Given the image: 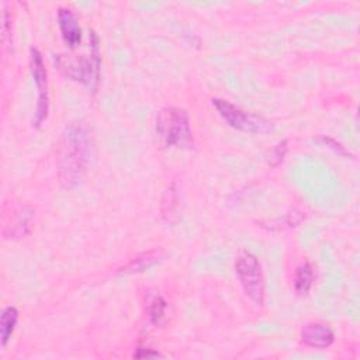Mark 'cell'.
I'll use <instances>...</instances> for the list:
<instances>
[{
	"label": "cell",
	"mask_w": 360,
	"mask_h": 360,
	"mask_svg": "<svg viewBox=\"0 0 360 360\" xmlns=\"http://www.w3.org/2000/svg\"><path fill=\"white\" fill-rule=\"evenodd\" d=\"M319 141L321 142H323L326 146H329V148H332L338 155H340V156H349V158H352V153L342 145V143H339V142H336L333 138H329V136H321L319 138Z\"/></svg>",
	"instance_id": "obj_15"
},
{
	"label": "cell",
	"mask_w": 360,
	"mask_h": 360,
	"mask_svg": "<svg viewBox=\"0 0 360 360\" xmlns=\"http://www.w3.org/2000/svg\"><path fill=\"white\" fill-rule=\"evenodd\" d=\"M287 153V139L280 141L270 152L269 155V165L270 166H277L278 163H281V160L284 159Z\"/></svg>",
	"instance_id": "obj_14"
},
{
	"label": "cell",
	"mask_w": 360,
	"mask_h": 360,
	"mask_svg": "<svg viewBox=\"0 0 360 360\" xmlns=\"http://www.w3.org/2000/svg\"><path fill=\"white\" fill-rule=\"evenodd\" d=\"M58 24L65 44L69 48H76L82 41V30L75 14L69 8L60 7L58 10Z\"/></svg>",
	"instance_id": "obj_8"
},
{
	"label": "cell",
	"mask_w": 360,
	"mask_h": 360,
	"mask_svg": "<svg viewBox=\"0 0 360 360\" xmlns=\"http://www.w3.org/2000/svg\"><path fill=\"white\" fill-rule=\"evenodd\" d=\"M212 105L229 127L246 134H267L273 129V122L267 118L248 112L224 98H212Z\"/></svg>",
	"instance_id": "obj_5"
},
{
	"label": "cell",
	"mask_w": 360,
	"mask_h": 360,
	"mask_svg": "<svg viewBox=\"0 0 360 360\" xmlns=\"http://www.w3.org/2000/svg\"><path fill=\"white\" fill-rule=\"evenodd\" d=\"M8 25H10V15H8V11L4 10V14H3V41H6V37L10 35Z\"/></svg>",
	"instance_id": "obj_17"
},
{
	"label": "cell",
	"mask_w": 360,
	"mask_h": 360,
	"mask_svg": "<svg viewBox=\"0 0 360 360\" xmlns=\"http://www.w3.org/2000/svg\"><path fill=\"white\" fill-rule=\"evenodd\" d=\"M235 273L245 294L256 305H262L264 302V278L257 257L248 250L239 252L235 259Z\"/></svg>",
	"instance_id": "obj_4"
},
{
	"label": "cell",
	"mask_w": 360,
	"mask_h": 360,
	"mask_svg": "<svg viewBox=\"0 0 360 360\" xmlns=\"http://www.w3.org/2000/svg\"><path fill=\"white\" fill-rule=\"evenodd\" d=\"M91 150V136L86 125L69 124L60 138L58 153V174L65 188L76 187L89 163Z\"/></svg>",
	"instance_id": "obj_1"
},
{
	"label": "cell",
	"mask_w": 360,
	"mask_h": 360,
	"mask_svg": "<svg viewBox=\"0 0 360 360\" xmlns=\"http://www.w3.org/2000/svg\"><path fill=\"white\" fill-rule=\"evenodd\" d=\"M156 135L163 146H188L191 127L187 111L177 107L162 108L156 117Z\"/></svg>",
	"instance_id": "obj_3"
},
{
	"label": "cell",
	"mask_w": 360,
	"mask_h": 360,
	"mask_svg": "<svg viewBox=\"0 0 360 360\" xmlns=\"http://www.w3.org/2000/svg\"><path fill=\"white\" fill-rule=\"evenodd\" d=\"M8 215L13 217V222L3 224V229H1L3 236L4 238L25 236L30 232V219H31L30 208H27L25 205H18L13 210V214H11V210H10Z\"/></svg>",
	"instance_id": "obj_9"
},
{
	"label": "cell",
	"mask_w": 360,
	"mask_h": 360,
	"mask_svg": "<svg viewBox=\"0 0 360 360\" xmlns=\"http://www.w3.org/2000/svg\"><path fill=\"white\" fill-rule=\"evenodd\" d=\"M167 308L166 300L160 294H153L148 298V314L155 325H160Z\"/></svg>",
	"instance_id": "obj_13"
},
{
	"label": "cell",
	"mask_w": 360,
	"mask_h": 360,
	"mask_svg": "<svg viewBox=\"0 0 360 360\" xmlns=\"http://www.w3.org/2000/svg\"><path fill=\"white\" fill-rule=\"evenodd\" d=\"M301 340L309 347L326 349L333 343L335 333L325 323L309 322L301 329Z\"/></svg>",
	"instance_id": "obj_7"
},
{
	"label": "cell",
	"mask_w": 360,
	"mask_h": 360,
	"mask_svg": "<svg viewBox=\"0 0 360 360\" xmlns=\"http://www.w3.org/2000/svg\"><path fill=\"white\" fill-rule=\"evenodd\" d=\"M90 52L89 55L70 56V55H56L55 63L56 66L70 77L72 80L80 82L91 90L97 89L100 79V52H98V38L90 31Z\"/></svg>",
	"instance_id": "obj_2"
},
{
	"label": "cell",
	"mask_w": 360,
	"mask_h": 360,
	"mask_svg": "<svg viewBox=\"0 0 360 360\" xmlns=\"http://www.w3.org/2000/svg\"><path fill=\"white\" fill-rule=\"evenodd\" d=\"M30 69L38 89V103L34 115V125L38 128L46 120L49 111V98L46 87V69L41 52L37 48L30 49Z\"/></svg>",
	"instance_id": "obj_6"
},
{
	"label": "cell",
	"mask_w": 360,
	"mask_h": 360,
	"mask_svg": "<svg viewBox=\"0 0 360 360\" xmlns=\"http://www.w3.org/2000/svg\"><path fill=\"white\" fill-rule=\"evenodd\" d=\"M314 283V270L309 263H304L297 267L295 277H294V288L295 292L300 295L307 294Z\"/></svg>",
	"instance_id": "obj_11"
},
{
	"label": "cell",
	"mask_w": 360,
	"mask_h": 360,
	"mask_svg": "<svg viewBox=\"0 0 360 360\" xmlns=\"http://www.w3.org/2000/svg\"><path fill=\"white\" fill-rule=\"evenodd\" d=\"M18 321V311L14 307H7L1 312L0 318V332H1V346L4 347L11 338L14 328Z\"/></svg>",
	"instance_id": "obj_12"
},
{
	"label": "cell",
	"mask_w": 360,
	"mask_h": 360,
	"mask_svg": "<svg viewBox=\"0 0 360 360\" xmlns=\"http://www.w3.org/2000/svg\"><path fill=\"white\" fill-rule=\"evenodd\" d=\"M160 259V253L158 250H149L145 252L136 257H134L132 260H129L124 267L120 269V273L124 274H129V273H139L143 271L145 269L150 267L152 264H155L158 260Z\"/></svg>",
	"instance_id": "obj_10"
},
{
	"label": "cell",
	"mask_w": 360,
	"mask_h": 360,
	"mask_svg": "<svg viewBox=\"0 0 360 360\" xmlns=\"http://www.w3.org/2000/svg\"><path fill=\"white\" fill-rule=\"evenodd\" d=\"M162 354L159 352H155L149 347H138L136 352L134 353V357L141 359V357H160Z\"/></svg>",
	"instance_id": "obj_16"
}]
</instances>
